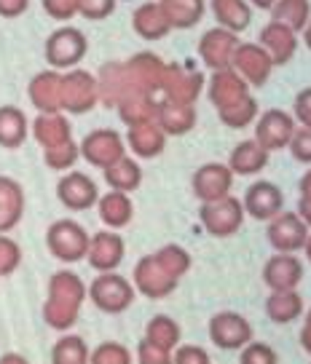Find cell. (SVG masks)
<instances>
[{"instance_id":"7a4b0ae2","label":"cell","mask_w":311,"mask_h":364,"mask_svg":"<svg viewBox=\"0 0 311 364\" xmlns=\"http://www.w3.org/2000/svg\"><path fill=\"white\" fill-rule=\"evenodd\" d=\"M86 51H89V41H86V35L78 30V27H59L54 33L46 38V48H43V54H46V62L51 70H73L78 68L86 57Z\"/></svg>"},{"instance_id":"681fc988","label":"cell","mask_w":311,"mask_h":364,"mask_svg":"<svg viewBox=\"0 0 311 364\" xmlns=\"http://www.w3.org/2000/svg\"><path fill=\"white\" fill-rule=\"evenodd\" d=\"M290 153L292 159L300 161V164H311V129H295V134L290 139Z\"/></svg>"},{"instance_id":"f907efd6","label":"cell","mask_w":311,"mask_h":364,"mask_svg":"<svg viewBox=\"0 0 311 364\" xmlns=\"http://www.w3.org/2000/svg\"><path fill=\"white\" fill-rule=\"evenodd\" d=\"M137 364H172V353L153 346V343L142 341L137 346Z\"/></svg>"},{"instance_id":"ba28073f","label":"cell","mask_w":311,"mask_h":364,"mask_svg":"<svg viewBox=\"0 0 311 364\" xmlns=\"http://www.w3.org/2000/svg\"><path fill=\"white\" fill-rule=\"evenodd\" d=\"M253 324L236 311H223L209 318V341L220 351H242L247 343H253Z\"/></svg>"},{"instance_id":"f35d334b","label":"cell","mask_w":311,"mask_h":364,"mask_svg":"<svg viewBox=\"0 0 311 364\" xmlns=\"http://www.w3.org/2000/svg\"><path fill=\"white\" fill-rule=\"evenodd\" d=\"M309 14H311L309 0H277V3L271 6V16H274V22L288 24L292 33L306 30V24H309Z\"/></svg>"},{"instance_id":"7dc6e473","label":"cell","mask_w":311,"mask_h":364,"mask_svg":"<svg viewBox=\"0 0 311 364\" xmlns=\"http://www.w3.org/2000/svg\"><path fill=\"white\" fill-rule=\"evenodd\" d=\"M115 11V0H78V14L89 22H102Z\"/></svg>"},{"instance_id":"d4e9b609","label":"cell","mask_w":311,"mask_h":364,"mask_svg":"<svg viewBox=\"0 0 311 364\" xmlns=\"http://www.w3.org/2000/svg\"><path fill=\"white\" fill-rule=\"evenodd\" d=\"M24 217V191L22 185L0 174V233H9Z\"/></svg>"},{"instance_id":"277c9868","label":"cell","mask_w":311,"mask_h":364,"mask_svg":"<svg viewBox=\"0 0 311 364\" xmlns=\"http://www.w3.org/2000/svg\"><path fill=\"white\" fill-rule=\"evenodd\" d=\"M86 295L92 297V303L102 314H124L135 303V284L115 271L100 273L92 284H89Z\"/></svg>"},{"instance_id":"30bf717a","label":"cell","mask_w":311,"mask_h":364,"mask_svg":"<svg viewBox=\"0 0 311 364\" xmlns=\"http://www.w3.org/2000/svg\"><path fill=\"white\" fill-rule=\"evenodd\" d=\"M231 70L247 86H265L274 73V62L260 43H239L233 51V59H231Z\"/></svg>"},{"instance_id":"d6986e66","label":"cell","mask_w":311,"mask_h":364,"mask_svg":"<svg viewBox=\"0 0 311 364\" xmlns=\"http://www.w3.org/2000/svg\"><path fill=\"white\" fill-rule=\"evenodd\" d=\"M127 255V244L124 239L115 233V230H100L89 239V252H86V260L94 271L110 273L115 271Z\"/></svg>"},{"instance_id":"8d00e7d4","label":"cell","mask_w":311,"mask_h":364,"mask_svg":"<svg viewBox=\"0 0 311 364\" xmlns=\"http://www.w3.org/2000/svg\"><path fill=\"white\" fill-rule=\"evenodd\" d=\"M159 105H162L159 97H129V100H124L115 110H118L121 121L127 126H139V124L156 121Z\"/></svg>"},{"instance_id":"e575fe53","label":"cell","mask_w":311,"mask_h":364,"mask_svg":"<svg viewBox=\"0 0 311 364\" xmlns=\"http://www.w3.org/2000/svg\"><path fill=\"white\" fill-rule=\"evenodd\" d=\"M105 171V182L110 185V191H118V193H132L142 185V169L135 159H118L113 166H107Z\"/></svg>"},{"instance_id":"60d3db41","label":"cell","mask_w":311,"mask_h":364,"mask_svg":"<svg viewBox=\"0 0 311 364\" xmlns=\"http://www.w3.org/2000/svg\"><path fill=\"white\" fill-rule=\"evenodd\" d=\"M153 257H156V262H159L172 279H177V282L191 271V255H188L183 247H177V244H167V247H162Z\"/></svg>"},{"instance_id":"2e32d148","label":"cell","mask_w":311,"mask_h":364,"mask_svg":"<svg viewBox=\"0 0 311 364\" xmlns=\"http://www.w3.org/2000/svg\"><path fill=\"white\" fill-rule=\"evenodd\" d=\"M239 43L242 41L236 38V33H228L223 27H212L199 41V57L204 62V68H209L212 73L231 70V59H233V51Z\"/></svg>"},{"instance_id":"e0dca14e","label":"cell","mask_w":311,"mask_h":364,"mask_svg":"<svg viewBox=\"0 0 311 364\" xmlns=\"http://www.w3.org/2000/svg\"><path fill=\"white\" fill-rule=\"evenodd\" d=\"M177 284H180V282L164 271L153 255H145V257L135 265V289H137L139 295L150 297V300L169 297L174 289H177Z\"/></svg>"},{"instance_id":"836d02e7","label":"cell","mask_w":311,"mask_h":364,"mask_svg":"<svg viewBox=\"0 0 311 364\" xmlns=\"http://www.w3.org/2000/svg\"><path fill=\"white\" fill-rule=\"evenodd\" d=\"M27 134H30L27 115L14 105H3L0 107V148H22Z\"/></svg>"},{"instance_id":"83f0119b","label":"cell","mask_w":311,"mask_h":364,"mask_svg":"<svg viewBox=\"0 0 311 364\" xmlns=\"http://www.w3.org/2000/svg\"><path fill=\"white\" fill-rule=\"evenodd\" d=\"M132 27H135V33H137L142 41H162V38H167V35L172 33V27L167 22L159 0H156V3H142V6H137L135 14H132Z\"/></svg>"},{"instance_id":"7bdbcfd3","label":"cell","mask_w":311,"mask_h":364,"mask_svg":"<svg viewBox=\"0 0 311 364\" xmlns=\"http://www.w3.org/2000/svg\"><path fill=\"white\" fill-rule=\"evenodd\" d=\"M78 159H81V150H78V145H75L73 139H70V142H65V145H57V148L43 150V161H46L48 169H54V171L73 169Z\"/></svg>"},{"instance_id":"3957f363","label":"cell","mask_w":311,"mask_h":364,"mask_svg":"<svg viewBox=\"0 0 311 364\" xmlns=\"http://www.w3.org/2000/svg\"><path fill=\"white\" fill-rule=\"evenodd\" d=\"M89 233L81 223L75 220H57L46 230V247L48 252L62 262H78L86 260L89 252Z\"/></svg>"},{"instance_id":"5bb4252c","label":"cell","mask_w":311,"mask_h":364,"mask_svg":"<svg viewBox=\"0 0 311 364\" xmlns=\"http://www.w3.org/2000/svg\"><path fill=\"white\" fill-rule=\"evenodd\" d=\"M191 188H194V196H196L201 204H212V201H220L231 196V188H233V171L228 169V164H204L194 171V180H191Z\"/></svg>"},{"instance_id":"9f6ffc18","label":"cell","mask_w":311,"mask_h":364,"mask_svg":"<svg viewBox=\"0 0 311 364\" xmlns=\"http://www.w3.org/2000/svg\"><path fill=\"white\" fill-rule=\"evenodd\" d=\"M300 198H306V201H311V169L300 177Z\"/></svg>"},{"instance_id":"8992f818","label":"cell","mask_w":311,"mask_h":364,"mask_svg":"<svg viewBox=\"0 0 311 364\" xmlns=\"http://www.w3.org/2000/svg\"><path fill=\"white\" fill-rule=\"evenodd\" d=\"M199 220L209 236L215 239H228L233 233H239L244 223V206L236 196H226L212 204H201L199 209Z\"/></svg>"},{"instance_id":"f6af8a7d","label":"cell","mask_w":311,"mask_h":364,"mask_svg":"<svg viewBox=\"0 0 311 364\" xmlns=\"http://www.w3.org/2000/svg\"><path fill=\"white\" fill-rule=\"evenodd\" d=\"M19 265H22V247L6 233H0V279L11 276Z\"/></svg>"},{"instance_id":"1f68e13d","label":"cell","mask_w":311,"mask_h":364,"mask_svg":"<svg viewBox=\"0 0 311 364\" xmlns=\"http://www.w3.org/2000/svg\"><path fill=\"white\" fill-rule=\"evenodd\" d=\"M97 212H100V220H102L105 225L113 228V230H121V228H127L129 223H132V217H135V204H132L129 193L110 191V193L100 196Z\"/></svg>"},{"instance_id":"cb8c5ba5","label":"cell","mask_w":311,"mask_h":364,"mask_svg":"<svg viewBox=\"0 0 311 364\" xmlns=\"http://www.w3.org/2000/svg\"><path fill=\"white\" fill-rule=\"evenodd\" d=\"M260 46L265 48V54L271 57L274 68L277 65H288L290 59L295 57V51H298V33H292L288 24H279L271 19L260 30Z\"/></svg>"},{"instance_id":"8fae6325","label":"cell","mask_w":311,"mask_h":364,"mask_svg":"<svg viewBox=\"0 0 311 364\" xmlns=\"http://www.w3.org/2000/svg\"><path fill=\"white\" fill-rule=\"evenodd\" d=\"M268 244L282 255H295L306 247L309 225L298 217V212H279L274 220H268Z\"/></svg>"},{"instance_id":"ffe728a7","label":"cell","mask_w":311,"mask_h":364,"mask_svg":"<svg viewBox=\"0 0 311 364\" xmlns=\"http://www.w3.org/2000/svg\"><path fill=\"white\" fill-rule=\"evenodd\" d=\"M27 97L38 113H62V73L51 68L38 73L27 86Z\"/></svg>"},{"instance_id":"6da1fadb","label":"cell","mask_w":311,"mask_h":364,"mask_svg":"<svg viewBox=\"0 0 311 364\" xmlns=\"http://www.w3.org/2000/svg\"><path fill=\"white\" fill-rule=\"evenodd\" d=\"M83 300H86V284L81 282L78 273L73 271L54 273L51 282H48V300L46 306H43L46 324L51 330H59V332L70 330L78 321Z\"/></svg>"},{"instance_id":"52a82bcc","label":"cell","mask_w":311,"mask_h":364,"mask_svg":"<svg viewBox=\"0 0 311 364\" xmlns=\"http://www.w3.org/2000/svg\"><path fill=\"white\" fill-rule=\"evenodd\" d=\"M124 68H127L129 83H132L135 94L162 100V80L164 70H167V62L162 57H156L153 51H139V54L124 62Z\"/></svg>"},{"instance_id":"484cf974","label":"cell","mask_w":311,"mask_h":364,"mask_svg":"<svg viewBox=\"0 0 311 364\" xmlns=\"http://www.w3.org/2000/svg\"><path fill=\"white\" fill-rule=\"evenodd\" d=\"M127 145L137 159H156V156H162L164 148H167V134L159 129L156 121L129 126Z\"/></svg>"},{"instance_id":"91938a15","label":"cell","mask_w":311,"mask_h":364,"mask_svg":"<svg viewBox=\"0 0 311 364\" xmlns=\"http://www.w3.org/2000/svg\"><path fill=\"white\" fill-rule=\"evenodd\" d=\"M247 3H253V6H258V9H268V11H271V6H274L277 0H247Z\"/></svg>"},{"instance_id":"9a60e30c","label":"cell","mask_w":311,"mask_h":364,"mask_svg":"<svg viewBox=\"0 0 311 364\" xmlns=\"http://www.w3.org/2000/svg\"><path fill=\"white\" fill-rule=\"evenodd\" d=\"M242 206H244V215H250L253 220H260V223H268L279 212H285V193H282V188L274 185V182L258 180L247 188Z\"/></svg>"},{"instance_id":"74e56055","label":"cell","mask_w":311,"mask_h":364,"mask_svg":"<svg viewBox=\"0 0 311 364\" xmlns=\"http://www.w3.org/2000/svg\"><path fill=\"white\" fill-rule=\"evenodd\" d=\"M180 338H183L180 324H177L172 316H153L148 321V327H145V341L169 353L180 346Z\"/></svg>"},{"instance_id":"c3c4849f","label":"cell","mask_w":311,"mask_h":364,"mask_svg":"<svg viewBox=\"0 0 311 364\" xmlns=\"http://www.w3.org/2000/svg\"><path fill=\"white\" fill-rule=\"evenodd\" d=\"M43 11L57 19V22H70L73 16H78V0H41Z\"/></svg>"},{"instance_id":"f546056e","label":"cell","mask_w":311,"mask_h":364,"mask_svg":"<svg viewBox=\"0 0 311 364\" xmlns=\"http://www.w3.org/2000/svg\"><path fill=\"white\" fill-rule=\"evenodd\" d=\"M172 30H191L207 14V0H159Z\"/></svg>"},{"instance_id":"ee69618b","label":"cell","mask_w":311,"mask_h":364,"mask_svg":"<svg viewBox=\"0 0 311 364\" xmlns=\"http://www.w3.org/2000/svg\"><path fill=\"white\" fill-rule=\"evenodd\" d=\"M132 351L121 343L107 341L89 353V364H132Z\"/></svg>"},{"instance_id":"ab89813d","label":"cell","mask_w":311,"mask_h":364,"mask_svg":"<svg viewBox=\"0 0 311 364\" xmlns=\"http://www.w3.org/2000/svg\"><path fill=\"white\" fill-rule=\"evenodd\" d=\"M89 346L78 335H65L51 348V364H89Z\"/></svg>"},{"instance_id":"4dcf8cb0","label":"cell","mask_w":311,"mask_h":364,"mask_svg":"<svg viewBox=\"0 0 311 364\" xmlns=\"http://www.w3.org/2000/svg\"><path fill=\"white\" fill-rule=\"evenodd\" d=\"M268 166V150H263L255 139H244L236 148L231 150L228 159V169L242 177H253V174H260V171Z\"/></svg>"},{"instance_id":"816d5d0a","label":"cell","mask_w":311,"mask_h":364,"mask_svg":"<svg viewBox=\"0 0 311 364\" xmlns=\"http://www.w3.org/2000/svg\"><path fill=\"white\" fill-rule=\"evenodd\" d=\"M172 364H212V359L199 346H177L172 353Z\"/></svg>"},{"instance_id":"b9f144b4","label":"cell","mask_w":311,"mask_h":364,"mask_svg":"<svg viewBox=\"0 0 311 364\" xmlns=\"http://www.w3.org/2000/svg\"><path fill=\"white\" fill-rule=\"evenodd\" d=\"M218 115L228 129H244V126H250L258 118V102H255L253 97H247V100H242V102L233 105V107L218 110Z\"/></svg>"},{"instance_id":"d6a6232c","label":"cell","mask_w":311,"mask_h":364,"mask_svg":"<svg viewBox=\"0 0 311 364\" xmlns=\"http://www.w3.org/2000/svg\"><path fill=\"white\" fill-rule=\"evenodd\" d=\"M209 6H212L218 27L228 30V33L239 35L253 22V11H250L247 0H209Z\"/></svg>"},{"instance_id":"5b68a950","label":"cell","mask_w":311,"mask_h":364,"mask_svg":"<svg viewBox=\"0 0 311 364\" xmlns=\"http://www.w3.org/2000/svg\"><path fill=\"white\" fill-rule=\"evenodd\" d=\"M100 102L97 91V75L86 73L81 68H73L62 73V110L73 115H83L94 110Z\"/></svg>"},{"instance_id":"ac0fdd59","label":"cell","mask_w":311,"mask_h":364,"mask_svg":"<svg viewBox=\"0 0 311 364\" xmlns=\"http://www.w3.org/2000/svg\"><path fill=\"white\" fill-rule=\"evenodd\" d=\"M57 196L59 201L73 209V212H86L100 201V191H97V182L83 174V171H70L62 180L57 182Z\"/></svg>"},{"instance_id":"44dd1931","label":"cell","mask_w":311,"mask_h":364,"mask_svg":"<svg viewBox=\"0 0 311 364\" xmlns=\"http://www.w3.org/2000/svg\"><path fill=\"white\" fill-rule=\"evenodd\" d=\"M263 282L271 292L298 289V284L303 282V262L295 255H282V252H277L263 265Z\"/></svg>"},{"instance_id":"680465c9","label":"cell","mask_w":311,"mask_h":364,"mask_svg":"<svg viewBox=\"0 0 311 364\" xmlns=\"http://www.w3.org/2000/svg\"><path fill=\"white\" fill-rule=\"evenodd\" d=\"M0 364H30L24 359L22 353H6V356H0Z\"/></svg>"},{"instance_id":"db71d44e","label":"cell","mask_w":311,"mask_h":364,"mask_svg":"<svg viewBox=\"0 0 311 364\" xmlns=\"http://www.w3.org/2000/svg\"><path fill=\"white\" fill-rule=\"evenodd\" d=\"M30 9V0H0V16L3 19H16Z\"/></svg>"},{"instance_id":"6f0895ef","label":"cell","mask_w":311,"mask_h":364,"mask_svg":"<svg viewBox=\"0 0 311 364\" xmlns=\"http://www.w3.org/2000/svg\"><path fill=\"white\" fill-rule=\"evenodd\" d=\"M298 217L306 223V225L311 228V201H306V198H300L298 201Z\"/></svg>"},{"instance_id":"7c38bea8","label":"cell","mask_w":311,"mask_h":364,"mask_svg":"<svg viewBox=\"0 0 311 364\" xmlns=\"http://www.w3.org/2000/svg\"><path fill=\"white\" fill-rule=\"evenodd\" d=\"M204 75L196 70H185L180 65H167L162 80V100L177 105H194L201 97Z\"/></svg>"},{"instance_id":"94428289","label":"cell","mask_w":311,"mask_h":364,"mask_svg":"<svg viewBox=\"0 0 311 364\" xmlns=\"http://www.w3.org/2000/svg\"><path fill=\"white\" fill-rule=\"evenodd\" d=\"M303 41H306V46L311 48V19H309V24H306V30H303Z\"/></svg>"},{"instance_id":"4fadbf2b","label":"cell","mask_w":311,"mask_h":364,"mask_svg":"<svg viewBox=\"0 0 311 364\" xmlns=\"http://www.w3.org/2000/svg\"><path fill=\"white\" fill-rule=\"evenodd\" d=\"M292 134H295V118L288 110H279V107L265 110L255 124V142L268 153L288 148Z\"/></svg>"},{"instance_id":"d590c367","label":"cell","mask_w":311,"mask_h":364,"mask_svg":"<svg viewBox=\"0 0 311 364\" xmlns=\"http://www.w3.org/2000/svg\"><path fill=\"white\" fill-rule=\"evenodd\" d=\"M265 316L274 324H290L298 316H303V297L290 289V292H271L265 297Z\"/></svg>"},{"instance_id":"7402d4cb","label":"cell","mask_w":311,"mask_h":364,"mask_svg":"<svg viewBox=\"0 0 311 364\" xmlns=\"http://www.w3.org/2000/svg\"><path fill=\"white\" fill-rule=\"evenodd\" d=\"M97 91H100V102L107 105V107H118L129 97H142V94H135V89H132L124 62L102 65L100 75H97Z\"/></svg>"},{"instance_id":"603a6c76","label":"cell","mask_w":311,"mask_h":364,"mask_svg":"<svg viewBox=\"0 0 311 364\" xmlns=\"http://www.w3.org/2000/svg\"><path fill=\"white\" fill-rule=\"evenodd\" d=\"M207 94H209V102L215 105L218 110H226V107H233V105H239L242 100H247L250 97V86L233 70H218L209 78Z\"/></svg>"},{"instance_id":"6125c7cd","label":"cell","mask_w":311,"mask_h":364,"mask_svg":"<svg viewBox=\"0 0 311 364\" xmlns=\"http://www.w3.org/2000/svg\"><path fill=\"white\" fill-rule=\"evenodd\" d=\"M303 250H306V257H309V262H311V233H309V239H306V247H303Z\"/></svg>"},{"instance_id":"f5cc1de1","label":"cell","mask_w":311,"mask_h":364,"mask_svg":"<svg viewBox=\"0 0 311 364\" xmlns=\"http://www.w3.org/2000/svg\"><path fill=\"white\" fill-rule=\"evenodd\" d=\"M292 110H295V121H298L303 129H311V86L309 89H303L295 97V105H292Z\"/></svg>"},{"instance_id":"11a10c76","label":"cell","mask_w":311,"mask_h":364,"mask_svg":"<svg viewBox=\"0 0 311 364\" xmlns=\"http://www.w3.org/2000/svg\"><path fill=\"white\" fill-rule=\"evenodd\" d=\"M300 346H303V351L306 353H311V311H309V316H306L303 330H300Z\"/></svg>"},{"instance_id":"f1b7e54d","label":"cell","mask_w":311,"mask_h":364,"mask_svg":"<svg viewBox=\"0 0 311 364\" xmlns=\"http://www.w3.org/2000/svg\"><path fill=\"white\" fill-rule=\"evenodd\" d=\"M156 124L167 136H183L196 126V107L194 105L164 102L162 100L159 113H156Z\"/></svg>"},{"instance_id":"bcb514c9","label":"cell","mask_w":311,"mask_h":364,"mask_svg":"<svg viewBox=\"0 0 311 364\" xmlns=\"http://www.w3.org/2000/svg\"><path fill=\"white\" fill-rule=\"evenodd\" d=\"M239 364H279V356L271 346L265 343H247L242 348V356H239Z\"/></svg>"},{"instance_id":"9c48e42d","label":"cell","mask_w":311,"mask_h":364,"mask_svg":"<svg viewBox=\"0 0 311 364\" xmlns=\"http://www.w3.org/2000/svg\"><path fill=\"white\" fill-rule=\"evenodd\" d=\"M81 159H86L97 169H107L113 166L118 159L127 156V142L124 136L113 132V129H94L92 134L83 136V142L78 145Z\"/></svg>"},{"instance_id":"4316f807","label":"cell","mask_w":311,"mask_h":364,"mask_svg":"<svg viewBox=\"0 0 311 364\" xmlns=\"http://www.w3.org/2000/svg\"><path fill=\"white\" fill-rule=\"evenodd\" d=\"M33 136L41 148L48 150L70 142L73 129H70V121L62 113H41L33 121Z\"/></svg>"}]
</instances>
